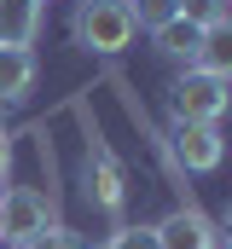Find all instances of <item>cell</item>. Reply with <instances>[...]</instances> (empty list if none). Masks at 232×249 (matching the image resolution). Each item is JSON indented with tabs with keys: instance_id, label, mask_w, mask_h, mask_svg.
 <instances>
[{
	"instance_id": "6da1fadb",
	"label": "cell",
	"mask_w": 232,
	"mask_h": 249,
	"mask_svg": "<svg viewBox=\"0 0 232 249\" xmlns=\"http://www.w3.org/2000/svg\"><path fill=\"white\" fill-rule=\"evenodd\" d=\"M70 35L76 47L87 53H122L139 29H134V6L128 0H81L76 18H70Z\"/></svg>"
},
{
	"instance_id": "7a4b0ae2",
	"label": "cell",
	"mask_w": 232,
	"mask_h": 249,
	"mask_svg": "<svg viewBox=\"0 0 232 249\" xmlns=\"http://www.w3.org/2000/svg\"><path fill=\"white\" fill-rule=\"evenodd\" d=\"M53 226V203L41 197L35 186H12V191H0V238L6 244H29V238H41Z\"/></svg>"
},
{
	"instance_id": "3957f363",
	"label": "cell",
	"mask_w": 232,
	"mask_h": 249,
	"mask_svg": "<svg viewBox=\"0 0 232 249\" xmlns=\"http://www.w3.org/2000/svg\"><path fill=\"white\" fill-rule=\"evenodd\" d=\"M227 110V75H209V70H192L174 81V122H221Z\"/></svg>"
},
{
	"instance_id": "277c9868",
	"label": "cell",
	"mask_w": 232,
	"mask_h": 249,
	"mask_svg": "<svg viewBox=\"0 0 232 249\" xmlns=\"http://www.w3.org/2000/svg\"><path fill=\"white\" fill-rule=\"evenodd\" d=\"M221 127L215 122H174V157H180V168H192V174H209V168H221Z\"/></svg>"
},
{
	"instance_id": "5b68a950",
	"label": "cell",
	"mask_w": 232,
	"mask_h": 249,
	"mask_svg": "<svg viewBox=\"0 0 232 249\" xmlns=\"http://www.w3.org/2000/svg\"><path fill=\"white\" fill-rule=\"evenodd\" d=\"M151 232H157V249H221V232L197 209H174L169 220H157Z\"/></svg>"
},
{
	"instance_id": "8992f818",
	"label": "cell",
	"mask_w": 232,
	"mask_h": 249,
	"mask_svg": "<svg viewBox=\"0 0 232 249\" xmlns=\"http://www.w3.org/2000/svg\"><path fill=\"white\" fill-rule=\"evenodd\" d=\"M41 0H0V47H35Z\"/></svg>"
},
{
	"instance_id": "52a82bcc",
	"label": "cell",
	"mask_w": 232,
	"mask_h": 249,
	"mask_svg": "<svg viewBox=\"0 0 232 249\" xmlns=\"http://www.w3.org/2000/svg\"><path fill=\"white\" fill-rule=\"evenodd\" d=\"M35 87V53L29 47H0V105L23 99Z\"/></svg>"
},
{
	"instance_id": "ba28073f",
	"label": "cell",
	"mask_w": 232,
	"mask_h": 249,
	"mask_svg": "<svg viewBox=\"0 0 232 249\" xmlns=\"http://www.w3.org/2000/svg\"><path fill=\"white\" fill-rule=\"evenodd\" d=\"M87 191H93V203L105 214H122V168H116L111 157H93L87 162Z\"/></svg>"
},
{
	"instance_id": "9c48e42d",
	"label": "cell",
	"mask_w": 232,
	"mask_h": 249,
	"mask_svg": "<svg viewBox=\"0 0 232 249\" xmlns=\"http://www.w3.org/2000/svg\"><path fill=\"white\" fill-rule=\"evenodd\" d=\"M192 70H209V75H227V70H232V29H227V23L203 29V41H197V58H192Z\"/></svg>"
},
{
	"instance_id": "30bf717a",
	"label": "cell",
	"mask_w": 232,
	"mask_h": 249,
	"mask_svg": "<svg viewBox=\"0 0 232 249\" xmlns=\"http://www.w3.org/2000/svg\"><path fill=\"white\" fill-rule=\"evenodd\" d=\"M151 41H157V53H169V58H186V64H192V58H197V41H203V29H192L186 18H174V23H163Z\"/></svg>"
},
{
	"instance_id": "8fae6325",
	"label": "cell",
	"mask_w": 232,
	"mask_h": 249,
	"mask_svg": "<svg viewBox=\"0 0 232 249\" xmlns=\"http://www.w3.org/2000/svg\"><path fill=\"white\" fill-rule=\"evenodd\" d=\"M174 6H180V18H186V23H192V29H215V23H227V0H174Z\"/></svg>"
},
{
	"instance_id": "7c38bea8",
	"label": "cell",
	"mask_w": 232,
	"mask_h": 249,
	"mask_svg": "<svg viewBox=\"0 0 232 249\" xmlns=\"http://www.w3.org/2000/svg\"><path fill=\"white\" fill-rule=\"evenodd\" d=\"M128 6H134V29H151V35H157L163 23L180 18V6H174V0H128Z\"/></svg>"
},
{
	"instance_id": "4fadbf2b",
	"label": "cell",
	"mask_w": 232,
	"mask_h": 249,
	"mask_svg": "<svg viewBox=\"0 0 232 249\" xmlns=\"http://www.w3.org/2000/svg\"><path fill=\"white\" fill-rule=\"evenodd\" d=\"M99 249H157V232L151 226H116Z\"/></svg>"
},
{
	"instance_id": "5bb4252c",
	"label": "cell",
	"mask_w": 232,
	"mask_h": 249,
	"mask_svg": "<svg viewBox=\"0 0 232 249\" xmlns=\"http://www.w3.org/2000/svg\"><path fill=\"white\" fill-rule=\"evenodd\" d=\"M23 249H81V238H76V232H70V226H47V232H41V238H29V244Z\"/></svg>"
},
{
	"instance_id": "9a60e30c",
	"label": "cell",
	"mask_w": 232,
	"mask_h": 249,
	"mask_svg": "<svg viewBox=\"0 0 232 249\" xmlns=\"http://www.w3.org/2000/svg\"><path fill=\"white\" fill-rule=\"evenodd\" d=\"M6 162H12V139L0 133V180H6Z\"/></svg>"
}]
</instances>
